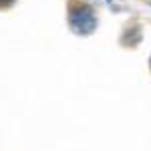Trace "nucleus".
<instances>
[{
    "instance_id": "nucleus-2",
    "label": "nucleus",
    "mask_w": 151,
    "mask_h": 151,
    "mask_svg": "<svg viewBox=\"0 0 151 151\" xmlns=\"http://www.w3.org/2000/svg\"><path fill=\"white\" fill-rule=\"evenodd\" d=\"M14 0H0V6H10Z\"/></svg>"
},
{
    "instance_id": "nucleus-1",
    "label": "nucleus",
    "mask_w": 151,
    "mask_h": 151,
    "mask_svg": "<svg viewBox=\"0 0 151 151\" xmlns=\"http://www.w3.org/2000/svg\"><path fill=\"white\" fill-rule=\"evenodd\" d=\"M69 24L70 28L79 35H89L93 32L95 26H97V18H95V12L89 4L79 2V0H73L69 4Z\"/></svg>"
}]
</instances>
